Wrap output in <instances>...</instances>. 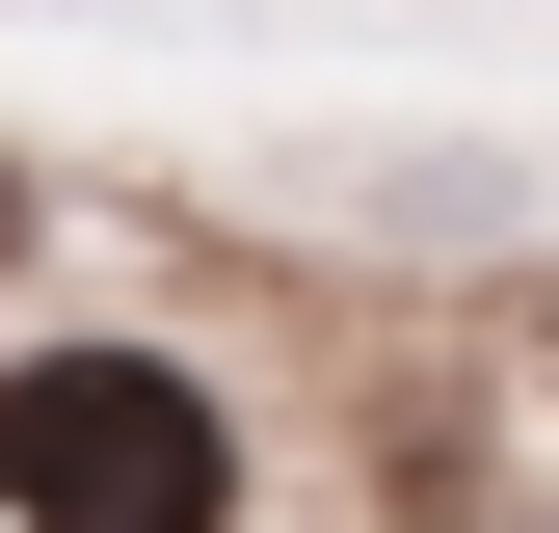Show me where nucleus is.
Instances as JSON below:
<instances>
[{
    "label": "nucleus",
    "mask_w": 559,
    "mask_h": 533,
    "mask_svg": "<svg viewBox=\"0 0 559 533\" xmlns=\"http://www.w3.org/2000/svg\"><path fill=\"white\" fill-rule=\"evenodd\" d=\"M0 533H240V427L187 347H27L0 374Z\"/></svg>",
    "instance_id": "1"
},
{
    "label": "nucleus",
    "mask_w": 559,
    "mask_h": 533,
    "mask_svg": "<svg viewBox=\"0 0 559 533\" xmlns=\"http://www.w3.org/2000/svg\"><path fill=\"white\" fill-rule=\"evenodd\" d=\"M0 240H27V187H0Z\"/></svg>",
    "instance_id": "2"
}]
</instances>
